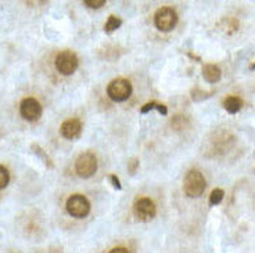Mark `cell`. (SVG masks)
I'll return each instance as SVG.
<instances>
[{
	"instance_id": "1",
	"label": "cell",
	"mask_w": 255,
	"mask_h": 253,
	"mask_svg": "<svg viewBox=\"0 0 255 253\" xmlns=\"http://www.w3.org/2000/svg\"><path fill=\"white\" fill-rule=\"evenodd\" d=\"M205 187H207V181H205L204 176L201 174V171L190 170L186 174L185 181H183V190L187 196H190V198L201 196L205 191Z\"/></svg>"
},
{
	"instance_id": "2",
	"label": "cell",
	"mask_w": 255,
	"mask_h": 253,
	"mask_svg": "<svg viewBox=\"0 0 255 253\" xmlns=\"http://www.w3.org/2000/svg\"><path fill=\"white\" fill-rule=\"evenodd\" d=\"M107 94L115 102L125 101L132 94V84L127 79H115L109 84Z\"/></svg>"
},
{
	"instance_id": "3",
	"label": "cell",
	"mask_w": 255,
	"mask_h": 253,
	"mask_svg": "<svg viewBox=\"0 0 255 253\" xmlns=\"http://www.w3.org/2000/svg\"><path fill=\"white\" fill-rule=\"evenodd\" d=\"M154 22H155V26L158 28L159 31H172L173 28L176 26V24H178V14L171 7H162V8H159L158 11L155 13Z\"/></svg>"
},
{
	"instance_id": "4",
	"label": "cell",
	"mask_w": 255,
	"mask_h": 253,
	"mask_svg": "<svg viewBox=\"0 0 255 253\" xmlns=\"http://www.w3.org/2000/svg\"><path fill=\"white\" fill-rule=\"evenodd\" d=\"M75 170H77L78 176L82 178L93 176L95 171L97 170V159L95 155L92 152H85L82 155H79L77 164H75Z\"/></svg>"
},
{
	"instance_id": "5",
	"label": "cell",
	"mask_w": 255,
	"mask_h": 253,
	"mask_svg": "<svg viewBox=\"0 0 255 253\" xmlns=\"http://www.w3.org/2000/svg\"><path fill=\"white\" fill-rule=\"evenodd\" d=\"M78 57L72 51H61L56 58V68L63 75H72L78 68Z\"/></svg>"
},
{
	"instance_id": "6",
	"label": "cell",
	"mask_w": 255,
	"mask_h": 253,
	"mask_svg": "<svg viewBox=\"0 0 255 253\" xmlns=\"http://www.w3.org/2000/svg\"><path fill=\"white\" fill-rule=\"evenodd\" d=\"M67 212L71 216L82 219L89 215L90 203L83 195H72L67 201Z\"/></svg>"
},
{
	"instance_id": "7",
	"label": "cell",
	"mask_w": 255,
	"mask_h": 253,
	"mask_svg": "<svg viewBox=\"0 0 255 253\" xmlns=\"http://www.w3.org/2000/svg\"><path fill=\"white\" fill-rule=\"evenodd\" d=\"M133 213L141 222H148L154 219V216L157 213V208L150 198H140L139 201L134 202Z\"/></svg>"
},
{
	"instance_id": "8",
	"label": "cell",
	"mask_w": 255,
	"mask_h": 253,
	"mask_svg": "<svg viewBox=\"0 0 255 253\" xmlns=\"http://www.w3.org/2000/svg\"><path fill=\"white\" fill-rule=\"evenodd\" d=\"M19 112H21V116L24 119L29 120V122H33V120H38L40 118V114H42V107L36 98L33 97H28L25 100H22L21 105H19Z\"/></svg>"
},
{
	"instance_id": "9",
	"label": "cell",
	"mask_w": 255,
	"mask_h": 253,
	"mask_svg": "<svg viewBox=\"0 0 255 253\" xmlns=\"http://www.w3.org/2000/svg\"><path fill=\"white\" fill-rule=\"evenodd\" d=\"M81 132H82V123L78 119H67L60 129L61 136L67 140L78 139L81 136Z\"/></svg>"
},
{
	"instance_id": "10",
	"label": "cell",
	"mask_w": 255,
	"mask_h": 253,
	"mask_svg": "<svg viewBox=\"0 0 255 253\" xmlns=\"http://www.w3.org/2000/svg\"><path fill=\"white\" fill-rule=\"evenodd\" d=\"M221 70L215 64H207L203 68V76L208 83H217L221 79Z\"/></svg>"
},
{
	"instance_id": "11",
	"label": "cell",
	"mask_w": 255,
	"mask_h": 253,
	"mask_svg": "<svg viewBox=\"0 0 255 253\" xmlns=\"http://www.w3.org/2000/svg\"><path fill=\"white\" fill-rule=\"evenodd\" d=\"M223 107L229 114H237L243 107V100L240 97H236V95H229V97L225 98Z\"/></svg>"
},
{
	"instance_id": "12",
	"label": "cell",
	"mask_w": 255,
	"mask_h": 253,
	"mask_svg": "<svg viewBox=\"0 0 255 253\" xmlns=\"http://www.w3.org/2000/svg\"><path fill=\"white\" fill-rule=\"evenodd\" d=\"M122 21L118 17H115V15H111L109 18V21L106 22V26H104V29L107 33H111V32L117 31L120 26H121Z\"/></svg>"
},
{
	"instance_id": "13",
	"label": "cell",
	"mask_w": 255,
	"mask_h": 253,
	"mask_svg": "<svg viewBox=\"0 0 255 253\" xmlns=\"http://www.w3.org/2000/svg\"><path fill=\"white\" fill-rule=\"evenodd\" d=\"M10 181V173L4 166H0V190L6 188Z\"/></svg>"
},
{
	"instance_id": "14",
	"label": "cell",
	"mask_w": 255,
	"mask_h": 253,
	"mask_svg": "<svg viewBox=\"0 0 255 253\" xmlns=\"http://www.w3.org/2000/svg\"><path fill=\"white\" fill-rule=\"evenodd\" d=\"M223 195H225V192L221 188H217V190L212 191V194L210 196V203L211 205H218V203H221V201L223 199Z\"/></svg>"
},
{
	"instance_id": "15",
	"label": "cell",
	"mask_w": 255,
	"mask_h": 253,
	"mask_svg": "<svg viewBox=\"0 0 255 253\" xmlns=\"http://www.w3.org/2000/svg\"><path fill=\"white\" fill-rule=\"evenodd\" d=\"M106 0H85V4L90 8H100L102 6H104Z\"/></svg>"
},
{
	"instance_id": "16",
	"label": "cell",
	"mask_w": 255,
	"mask_h": 253,
	"mask_svg": "<svg viewBox=\"0 0 255 253\" xmlns=\"http://www.w3.org/2000/svg\"><path fill=\"white\" fill-rule=\"evenodd\" d=\"M155 104H157V102H148V104H146V105H144V107L141 108V114H147V112H148V111H151V109H155Z\"/></svg>"
},
{
	"instance_id": "17",
	"label": "cell",
	"mask_w": 255,
	"mask_h": 253,
	"mask_svg": "<svg viewBox=\"0 0 255 253\" xmlns=\"http://www.w3.org/2000/svg\"><path fill=\"white\" fill-rule=\"evenodd\" d=\"M110 178H111V181H113V185H114L115 188L121 190V184H120V180H118V177H115L114 174H113V176H110Z\"/></svg>"
},
{
	"instance_id": "18",
	"label": "cell",
	"mask_w": 255,
	"mask_h": 253,
	"mask_svg": "<svg viewBox=\"0 0 255 253\" xmlns=\"http://www.w3.org/2000/svg\"><path fill=\"white\" fill-rule=\"evenodd\" d=\"M115 252H124V253H127V252H128V249H125V248H115V249H113V251H111V253H115Z\"/></svg>"
}]
</instances>
